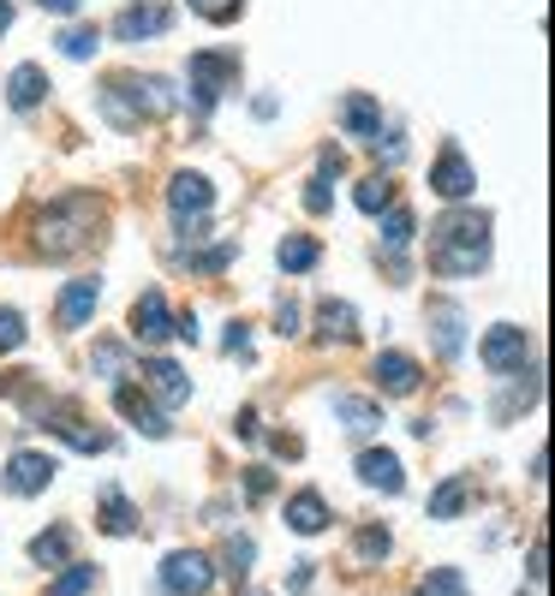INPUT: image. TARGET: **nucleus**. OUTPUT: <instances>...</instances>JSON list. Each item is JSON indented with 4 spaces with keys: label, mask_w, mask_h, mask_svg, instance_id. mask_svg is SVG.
<instances>
[{
    "label": "nucleus",
    "mask_w": 555,
    "mask_h": 596,
    "mask_svg": "<svg viewBox=\"0 0 555 596\" xmlns=\"http://www.w3.org/2000/svg\"><path fill=\"white\" fill-rule=\"evenodd\" d=\"M478 358H484L490 376H520L532 365V340H525V328H514V323H495L484 340H478Z\"/></svg>",
    "instance_id": "obj_6"
},
{
    "label": "nucleus",
    "mask_w": 555,
    "mask_h": 596,
    "mask_svg": "<svg viewBox=\"0 0 555 596\" xmlns=\"http://www.w3.org/2000/svg\"><path fill=\"white\" fill-rule=\"evenodd\" d=\"M311 585H317V561H299V573H293V578H287V590H293V596H299V590H311Z\"/></svg>",
    "instance_id": "obj_45"
},
{
    "label": "nucleus",
    "mask_w": 555,
    "mask_h": 596,
    "mask_svg": "<svg viewBox=\"0 0 555 596\" xmlns=\"http://www.w3.org/2000/svg\"><path fill=\"white\" fill-rule=\"evenodd\" d=\"M42 96H49V72H42V66H19V72L7 78V101H12L19 113H31Z\"/></svg>",
    "instance_id": "obj_24"
},
{
    "label": "nucleus",
    "mask_w": 555,
    "mask_h": 596,
    "mask_svg": "<svg viewBox=\"0 0 555 596\" xmlns=\"http://www.w3.org/2000/svg\"><path fill=\"white\" fill-rule=\"evenodd\" d=\"M376 388H383L388 400H406V394H418V382H425V370H418V358H406V353H376Z\"/></svg>",
    "instance_id": "obj_14"
},
{
    "label": "nucleus",
    "mask_w": 555,
    "mask_h": 596,
    "mask_svg": "<svg viewBox=\"0 0 555 596\" xmlns=\"http://www.w3.org/2000/svg\"><path fill=\"white\" fill-rule=\"evenodd\" d=\"M90 370H102L114 388H120L126 376H131V353H126L120 340H96V353H90Z\"/></svg>",
    "instance_id": "obj_30"
},
{
    "label": "nucleus",
    "mask_w": 555,
    "mask_h": 596,
    "mask_svg": "<svg viewBox=\"0 0 555 596\" xmlns=\"http://www.w3.org/2000/svg\"><path fill=\"white\" fill-rule=\"evenodd\" d=\"M287 525H293L299 537H317V531H329V501L317 496V489H299V496L287 501Z\"/></svg>",
    "instance_id": "obj_21"
},
{
    "label": "nucleus",
    "mask_w": 555,
    "mask_h": 596,
    "mask_svg": "<svg viewBox=\"0 0 555 596\" xmlns=\"http://www.w3.org/2000/svg\"><path fill=\"white\" fill-rule=\"evenodd\" d=\"M233 78H239V54H222V48L192 54V66H185V84H192V108L210 113Z\"/></svg>",
    "instance_id": "obj_3"
},
{
    "label": "nucleus",
    "mask_w": 555,
    "mask_h": 596,
    "mask_svg": "<svg viewBox=\"0 0 555 596\" xmlns=\"http://www.w3.org/2000/svg\"><path fill=\"white\" fill-rule=\"evenodd\" d=\"M502 382H514V388H508V394L495 400V424H514L520 412H532V405H537V394H544V382H537V370H532V365H525L520 376H502Z\"/></svg>",
    "instance_id": "obj_19"
},
{
    "label": "nucleus",
    "mask_w": 555,
    "mask_h": 596,
    "mask_svg": "<svg viewBox=\"0 0 555 596\" xmlns=\"http://www.w3.org/2000/svg\"><path fill=\"white\" fill-rule=\"evenodd\" d=\"M96 585V566H84V561H66V573L49 585V596H84Z\"/></svg>",
    "instance_id": "obj_35"
},
{
    "label": "nucleus",
    "mask_w": 555,
    "mask_h": 596,
    "mask_svg": "<svg viewBox=\"0 0 555 596\" xmlns=\"http://www.w3.org/2000/svg\"><path fill=\"white\" fill-rule=\"evenodd\" d=\"M413 596H466V578L455 573V566H430V578Z\"/></svg>",
    "instance_id": "obj_37"
},
{
    "label": "nucleus",
    "mask_w": 555,
    "mask_h": 596,
    "mask_svg": "<svg viewBox=\"0 0 555 596\" xmlns=\"http://www.w3.org/2000/svg\"><path fill=\"white\" fill-rule=\"evenodd\" d=\"M54 472H61V459H54V454L19 447V454L7 459V472H0V489H7V496H42V489L54 484Z\"/></svg>",
    "instance_id": "obj_7"
},
{
    "label": "nucleus",
    "mask_w": 555,
    "mask_h": 596,
    "mask_svg": "<svg viewBox=\"0 0 555 596\" xmlns=\"http://www.w3.org/2000/svg\"><path fill=\"white\" fill-rule=\"evenodd\" d=\"M317 334L323 340H359V311L346 299H323L317 304Z\"/></svg>",
    "instance_id": "obj_22"
},
{
    "label": "nucleus",
    "mask_w": 555,
    "mask_h": 596,
    "mask_svg": "<svg viewBox=\"0 0 555 596\" xmlns=\"http://www.w3.org/2000/svg\"><path fill=\"white\" fill-rule=\"evenodd\" d=\"M275 108H281L275 96H257V101H252V113H257V120H275Z\"/></svg>",
    "instance_id": "obj_48"
},
{
    "label": "nucleus",
    "mask_w": 555,
    "mask_h": 596,
    "mask_svg": "<svg viewBox=\"0 0 555 596\" xmlns=\"http://www.w3.org/2000/svg\"><path fill=\"white\" fill-rule=\"evenodd\" d=\"M329 203H334V192H329V180H323V173H317V180L305 185V209H311V215H329Z\"/></svg>",
    "instance_id": "obj_42"
},
{
    "label": "nucleus",
    "mask_w": 555,
    "mask_h": 596,
    "mask_svg": "<svg viewBox=\"0 0 555 596\" xmlns=\"http://www.w3.org/2000/svg\"><path fill=\"white\" fill-rule=\"evenodd\" d=\"M24 340H31V328H24V316L12 311V304H0V353H19Z\"/></svg>",
    "instance_id": "obj_38"
},
{
    "label": "nucleus",
    "mask_w": 555,
    "mask_h": 596,
    "mask_svg": "<svg viewBox=\"0 0 555 596\" xmlns=\"http://www.w3.org/2000/svg\"><path fill=\"white\" fill-rule=\"evenodd\" d=\"M96 48H102V31H96V24H72V31L61 36V54H66V61H90Z\"/></svg>",
    "instance_id": "obj_33"
},
{
    "label": "nucleus",
    "mask_w": 555,
    "mask_h": 596,
    "mask_svg": "<svg viewBox=\"0 0 555 596\" xmlns=\"http://www.w3.org/2000/svg\"><path fill=\"white\" fill-rule=\"evenodd\" d=\"M472 185H478V173L460 155V143H442V155H436V167H430V192L448 197V203H466V197H472Z\"/></svg>",
    "instance_id": "obj_9"
},
{
    "label": "nucleus",
    "mask_w": 555,
    "mask_h": 596,
    "mask_svg": "<svg viewBox=\"0 0 555 596\" xmlns=\"http://www.w3.org/2000/svg\"><path fill=\"white\" fill-rule=\"evenodd\" d=\"M31 561L36 566H66L72 561V525H49L31 537Z\"/></svg>",
    "instance_id": "obj_26"
},
{
    "label": "nucleus",
    "mask_w": 555,
    "mask_h": 596,
    "mask_svg": "<svg viewBox=\"0 0 555 596\" xmlns=\"http://www.w3.org/2000/svg\"><path fill=\"white\" fill-rule=\"evenodd\" d=\"M173 24V12L162 7V0H131V7L114 19V36L120 42H143V36H162Z\"/></svg>",
    "instance_id": "obj_15"
},
{
    "label": "nucleus",
    "mask_w": 555,
    "mask_h": 596,
    "mask_svg": "<svg viewBox=\"0 0 555 596\" xmlns=\"http://www.w3.org/2000/svg\"><path fill=\"white\" fill-rule=\"evenodd\" d=\"M466 501H472V484H466V477H448V484L430 489V519H460Z\"/></svg>",
    "instance_id": "obj_28"
},
{
    "label": "nucleus",
    "mask_w": 555,
    "mask_h": 596,
    "mask_svg": "<svg viewBox=\"0 0 555 596\" xmlns=\"http://www.w3.org/2000/svg\"><path fill=\"white\" fill-rule=\"evenodd\" d=\"M233 263V239H222V245H210V251H192V257H185V269H192V274H222Z\"/></svg>",
    "instance_id": "obj_36"
},
{
    "label": "nucleus",
    "mask_w": 555,
    "mask_h": 596,
    "mask_svg": "<svg viewBox=\"0 0 555 596\" xmlns=\"http://www.w3.org/2000/svg\"><path fill=\"white\" fill-rule=\"evenodd\" d=\"M102 531H108V537H131V531H138V507H131L114 484L102 489Z\"/></svg>",
    "instance_id": "obj_27"
},
{
    "label": "nucleus",
    "mask_w": 555,
    "mask_h": 596,
    "mask_svg": "<svg viewBox=\"0 0 555 596\" xmlns=\"http://www.w3.org/2000/svg\"><path fill=\"white\" fill-rule=\"evenodd\" d=\"M430 334H436V358H448V365H455V358L466 353V311L455 299H430Z\"/></svg>",
    "instance_id": "obj_12"
},
{
    "label": "nucleus",
    "mask_w": 555,
    "mask_h": 596,
    "mask_svg": "<svg viewBox=\"0 0 555 596\" xmlns=\"http://www.w3.org/2000/svg\"><path fill=\"white\" fill-rule=\"evenodd\" d=\"M96 304H102V281H96V274H78V281H66L54 316H61V328H84L96 316Z\"/></svg>",
    "instance_id": "obj_16"
},
{
    "label": "nucleus",
    "mask_w": 555,
    "mask_h": 596,
    "mask_svg": "<svg viewBox=\"0 0 555 596\" xmlns=\"http://www.w3.org/2000/svg\"><path fill=\"white\" fill-rule=\"evenodd\" d=\"M490 263V215L460 209L430 227V269L436 274H478Z\"/></svg>",
    "instance_id": "obj_2"
},
{
    "label": "nucleus",
    "mask_w": 555,
    "mask_h": 596,
    "mask_svg": "<svg viewBox=\"0 0 555 596\" xmlns=\"http://www.w3.org/2000/svg\"><path fill=\"white\" fill-rule=\"evenodd\" d=\"M114 405H120V412L131 418V430H143V435H156V442H162V435H173V424H168V412L156 400H143L138 388L131 382H120L114 388Z\"/></svg>",
    "instance_id": "obj_17"
},
{
    "label": "nucleus",
    "mask_w": 555,
    "mask_h": 596,
    "mask_svg": "<svg viewBox=\"0 0 555 596\" xmlns=\"http://www.w3.org/2000/svg\"><path fill=\"white\" fill-rule=\"evenodd\" d=\"M275 334H281V340H293V334H299V304L293 299L275 304Z\"/></svg>",
    "instance_id": "obj_43"
},
{
    "label": "nucleus",
    "mask_w": 555,
    "mask_h": 596,
    "mask_svg": "<svg viewBox=\"0 0 555 596\" xmlns=\"http://www.w3.org/2000/svg\"><path fill=\"white\" fill-rule=\"evenodd\" d=\"M341 126H346V138H364V143H371L376 132H383V101L364 96V90H353V96L341 101Z\"/></svg>",
    "instance_id": "obj_20"
},
{
    "label": "nucleus",
    "mask_w": 555,
    "mask_h": 596,
    "mask_svg": "<svg viewBox=\"0 0 555 596\" xmlns=\"http://www.w3.org/2000/svg\"><path fill=\"white\" fill-rule=\"evenodd\" d=\"M388 549H394V537L383 531V525H364L359 537H353V555L371 566V561H388Z\"/></svg>",
    "instance_id": "obj_34"
},
{
    "label": "nucleus",
    "mask_w": 555,
    "mask_h": 596,
    "mask_svg": "<svg viewBox=\"0 0 555 596\" xmlns=\"http://www.w3.org/2000/svg\"><path fill=\"white\" fill-rule=\"evenodd\" d=\"M168 209L180 215V221H203V215L215 209V185L203 180V173H173L168 180Z\"/></svg>",
    "instance_id": "obj_11"
},
{
    "label": "nucleus",
    "mask_w": 555,
    "mask_h": 596,
    "mask_svg": "<svg viewBox=\"0 0 555 596\" xmlns=\"http://www.w3.org/2000/svg\"><path fill=\"white\" fill-rule=\"evenodd\" d=\"M185 7H192L198 19H210V24H227V19H239L245 0H185Z\"/></svg>",
    "instance_id": "obj_39"
},
{
    "label": "nucleus",
    "mask_w": 555,
    "mask_h": 596,
    "mask_svg": "<svg viewBox=\"0 0 555 596\" xmlns=\"http://www.w3.org/2000/svg\"><path fill=\"white\" fill-rule=\"evenodd\" d=\"M36 430H54L61 442L78 447V454H108V430H96L90 418H78L72 405H49V412H36Z\"/></svg>",
    "instance_id": "obj_8"
},
{
    "label": "nucleus",
    "mask_w": 555,
    "mask_h": 596,
    "mask_svg": "<svg viewBox=\"0 0 555 596\" xmlns=\"http://www.w3.org/2000/svg\"><path fill=\"white\" fill-rule=\"evenodd\" d=\"M233 430H239V435H245V442H252V435H257V412H252V405H245V412H239V418H233Z\"/></svg>",
    "instance_id": "obj_47"
},
{
    "label": "nucleus",
    "mask_w": 555,
    "mask_h": 596,
    "mask_svg": "<svg viewBox=\"0 0 555 596\" xmlns=\"http://www.w3.org/2000/svg\"><path fill=\"white\" fill-rule=\"evenodd\" d=\"M413 232H418V221H413V209H383V245H388V257H401L406 245H413Z\"/></svg>",
    "instance_id": "obj_31"
},
{
    "label": "nucleus",
    "mask_w": 555,
    "mask_h": 596,
    "mask_svg": "<svg viewBox=\"0 0 555 596\" xmlns=\"http://www.w3.org/2000/svg\"><path fill=\"white\" fill-rule=\"evenodd\" d=\"M371 150H376V155H383V162L394 167V162H401V155H406V138H401V126H388V132H376V138H371Z\"/></svg>",
    "instance_id": "obj_40"
},
{
    "label": "nucleus",
    "mask_w": 555,
    "mask_h": 596,
    "mask_svg": "<svg viewBox=\"0 0 555 596\" xmlns=\"http://www.w3.org/2000/svg\"><path fill=\"white\" fill-rule=\"evenodd\" d=\"M275 263H281L287 274H311L317 263H323V245H317L311 232H287L281 251H275Z\"/></svg>",
    "instance_id": "obj_23"
},
{
    "label": "nucleus",
    "mask_w": 555,
    "mask_h": 596,
    "mask_svg": "<svg viewBox=\"0 0 555 596\" xmlns=\"http://www.w3.org/2000/svg\"><path fill=\"white\" fill-rule=\"evenodd\" d=\"M143 382H150V394H156L162 412H173V405L192 400V376L173 365V358H143Z\"/></svg>",
    "instance_id": "obj_13"
},
{
    "label": "nucleus",
    "mask_w": 555,
    "mask_h": 596,
    "mask_svg": "<svg viewBox=\"0 0 555 596\" xmlns=\"http://www.w3.org/2000/svg\"><path fill=\"white\" fill-rule=\"evenodd\" d=\"M42 7H49V12H61V19H72V12L84 7V0H42Z\"/></svg>",
    "instance_id": "obj_49"
},
{
    "label": "nucleus",
    "mask_w": 555,
    "mask_h": 596,
    "mask_svg": "<svg viewBox=\"0 0 555 596\" xmlns=\"http://www.w3.org/2000/svg\"><path fill=\"white\" fill-rule=\"evenodd\" d=\"M7 24H12V0H0V31H7Z\"/></svg>",
    "instance_id": "obj_50"
},
{
    "label": "nucleus",
    "mask_w": 555,
    "mask_h": 596,
    "mask_svg": "<svg viewBox=\"0 0 555 596\" xmlns=\"http://www.w3.org/2000/svg\"><path fill=\"white\" fill-rule=\"evenodd\" d=\"M353 203H359L364 215H383V209H394V180H388V173H371V180H359Z\"/></svg>",
    "instance_id": "obj_32"
},
{
    "label": "nucleus",
    "mask_w": 555,
    "mask_h": 596,
    "mask_svg": "<svg viewBox=\"0 0 555 596\" xmlns=\"http://www.w3.org/2000/svg\"><path fill=\"white\" fill-rule=\"evenodd\" d=\"M252 561H257V543L233 531L227 543H222V573L233 578V585H245V578H252Z\"/></svg>",
    "instance_id": "obj_29"
},
{
    "label": "nucleus",
    "mask_w": 555,
    "mask_h": 596,
    "mask_svg": "<svg viewBox=\"0 0 555 596\" xmlns=\"http://www.w3.org/2000/svg\"><path fill=\"white\" fill-rule=\"evenodd\" d=\"M227 353H233V358L252 353V328H245V323H227Z\"/></svg>",
    "instance_id": "obj_44"
},
{
    "label": "nucleus",
    "mask_w": 555,
    "mask_h": 596,
    "mask_svg": "<svg viewBox=\"0 0 555 596\" xmlns=\"http://www.w3.org/2000/svg\"><path fill=\"white\" fill-rule=\"evenodd\" d=\"M114 90H120V101L131 108V120H168L173 108H180V90H173L168 78H156V72H143V78H114Z\"/></svg>",
    "instance_id": "obj_4"
},
{
    "label": "nucleus",
    "mask_w": 555,
    "mask_h": 596,
    "mask_svg": "<svg viewBox=\"0 0 555 596\" xmlns=\"http://www.w3.org/2000/svg\"><path fill=\"white\" fill-rule=\"evenodd\" d=\"M359 484L364 489H383V496H401L406 472H401V459H394L388 447H364V454H359Z\"/></svg>",
    "instance_id": "obj_18"
},
{
    "label": "nucleus",
    "mask_w": 555,
    "mask_h": 596,
    "mask_svg": "<svg viewBox=\"0 0 555 596\" xmlns=\"http://www.w3.org/2000/svg\"><path fill=\"white\" fill-rule=\"evenodd\" d=\"M334 418H341L346 430L371 435L376 424H383V405H376V400H364V394H334Z\"/></svg>",
    "instance_id": "obj_25"
},
{
    "label": "nucleus",
    "mask_w": 555,
    "mask_h": 596,
    "mask_svg": "<svg viewBox=\"0 0 555 596\" xmlns=\"http://www.w3.org/2000/svg\"><path fill=\"white\" fill-rule=\"evenodd\" d=\"M263 496H275V472L269 465H252L245 472V501H263Z\"/></svg>",
    "instance_id": "obj_41"
},
{
    "label": "nucleus",
    "mask_w": 555,
    "mask_h": 596,
    "mask_svg": "<svg viewBox=\"0 0 555 596\" xmlns=\"http://www.w3.org/2000/svg\"><path fill=\"white\" fill-rule=\"evenodd\" d=\"M173 334V311L162 299V286H150V293H138V304H131V340L138 346H162Z\"/></svg>",
    "instance_id": "obj_10"
},
{
    "label": "nucleus",
    "mask_w": 555,
    "mask_h": 596,
    "mask_svg": "<svg viewBox=\"0 0 555 596\" xmlns=\"http://www.w3.org/2000/svg\"><path fill=\"white\" fill-rule=\"evenodd\" d=\"M96 227H102V197L66 192L36 215V251L42 257H78L84 245L96 239Z\"/></svg>",
    "instance_id": "obj_1"
},
{
    "label": "nucleus",
    "mask_w": 555,
    "mask_h": 596,
    "mask_svg": "<svg viewBox=\"0 0 555 596\" xmlns=\"http://www.w3.org/2000/svg\"><path fill=\"white\" fill-rule=\"evenodd\" d=\"M173 334H180V340H192V346H198V311L173 316Z\"/></svg>",
    "instance_id": "obj_46"
},
{
    "label": "nucleus",
    "mask_w": 555,
    "mask_h": 596,
    "mask_svg": "<svg viewBox=\"0 0 555 596\" xmlns=\"http://www.w3.org/2000/svg\"><path fill=\"white\" fill-rule=\"evenodd\" d=\"M215 585V561L203 549H173L162 561V596H210Z\"/></svg>",
    "instance_id": "obj_5"
}]
</instances>
